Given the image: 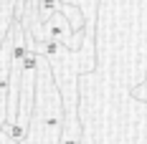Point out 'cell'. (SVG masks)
I'll list each match as a JSON object with an SVG mask.
<instances>
[{
	"label": "cell",
	"instance_id": "1",
	"mask_svg": "<svg viewBox=\"0 0 147 144\" xmlns=\"http://www.w3.org/2000/svg\"><path fill=\"white\" fill-rule=\"evenodd\" d=\"M33 119L28 121V131L23 144H56L63 124V101L51 73L48 61L41 56L36 71V88H33Z\"/></svg>",
	"mask_w": 147,
	"mask_h": 144
},
{
	"label": "cell",
	"instance_id": "2",
	"mask_svg": "<svg viewBox=\"0 0 147 144\" xmlns=\"http://www.w3.org/2000/svg\"><path fill=\"white\" fill-rule=\"evenodd\" d=\"M10 48H13V30L8 20V30L0 38V127L5 121V99H8V78H10Z\"/></svg>",
	"mask_w": 147,
	"mask_h": 144
}]
</instances>
